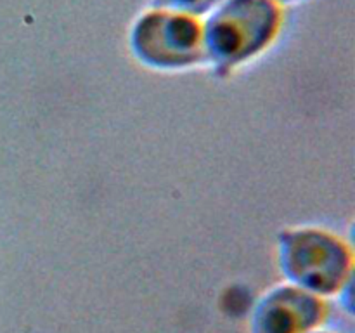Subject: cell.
I'll return each instance as SVG.
<instances>
[{
  "instance_id": "1",
  "label": "cell",
  "mask_w": 355,
  "mask_h": 333,
  "mask_svg": "<svg viewBox=\"0 0 355 333\" xmlns=\"http://www.w3.org/2000/svg\"><path fill=\"white\" fill-rule=\"evenodd\" d=\"M283 24V6L274 0H224L203 21L205 58L231 69L266 51Z\"/></svg>"
},
{
  "instance_id": "2",
  "label": "cell",
  "mask_w": 355,
  "mask_h": 333,
  "mask_svg": "<svg viewBox=\"0 0 355 333\" xmlns=\"http://www.w3.org/2000/svg\"><path fill=\"white\" fill-rule=\"evenodd\" d=\"M134 54L155 68H182L205 59L203 21L179 10L153 7L135 21Z\"/></svg>"
},
{
  "instance_id": "3",
  "label": "cell",
  "mask_w": 355,
  "mask_h": 333,
  "mask_svg": "<svg viewBox=\"0 0 355 333\" xmlns=\"http://www.w3.org/2000/svg\"><path fill=\"white\" fill-rule=\"evenodd\" d=\"M321 316L315 298L297 291H279L257 309L255 333H304Z\"/></svg>"
},
{
  "instance_id": "4",
  "label": "cell",
  "mask_w": 355,
  "mask_h": 333,
  "mask_svg": "<svg viewBox=\"0 0 355 333\" xmlns=\"http://www.w3.org/2000/svg\"><path fill=\"white\" fill-rule=\"evenodd\" d=\"M220 2L224 0H153V7H165V9L201 17L203 14L214 10Z\"/></svg>"
},
{
  "instance_id": "5",
  "label": "cell",
  "mask_w": 355,
  "mask_h": 333,
  "mask_svg": "<svg viewBox=\"0 0 355 333\" xmlns=\"http://www.w3.org/2000/svg\"><path fill=\"white\" fill-rule=\"evenodd\" d=\"M274 2H277L279 6H286V3H295V2H300V0H274Z\"/></svg>"
}]
</instances>
